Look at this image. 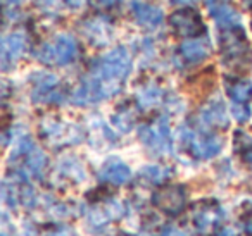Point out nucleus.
Here are the masks:
<instances>
[{
	"label": "nucleus",
	"instance_id": "nucleus-26",
	"mask_svg": "<svg viewBox=\"0 0 252 236\" xmlns=\"http://www.w3.org/2000/svg\"><path fill=\"white\" fill-rule=\"evenodd\" d=\"M244 2H245V4L249 5V7H252V0H244Z\"/></svg>",
	"mask_w": 252,
	"mask_h": 236
},
{
	"label": "nucleus",
	"instance_id": "nucleus-16",
	"mask_svg": "<svg viewBox=\"0 0 252 236\" xmlns=\"http://www.w3.org/2000/svg\"><path fill=\"white\" fill-rule=\"evenodd\" d=\"M57 85V78L52 74H40V78L35 83V90H33V98L35 102L45 100L47 97L54 93V88Z\"/></svg>",
	"mask_w": 252,
	"mask_h": 236
},
{
	"label": "nucleus",
	"instance_id": "nucleus-13",
	"mask_svg": "<svg viewBox=\"0 0 252 236\" xmlns=\"http://www.w3.org/2000/svg\"><path fill=\"white\" fill-rule=\"evenodd\" d=\"M211 54L209 42H207L206 36L195 40H189V42L182 43L180 45V56L185 62L189 64H199L204 59H207Z\"/></svg>",
	"mask_w": 252,
	"mask_h": 236
},
{
	"label": "nucleus",
	"instance_id": "nucleus-18",
	"mask_svg": "<svg viewBox=\"0 0 252 236\" xmlns=\"http://www.w3.org/2000/svg\"><path fill=\"white\" fill-rule=\"evenodd\" d=\"M112 122H114L119 129H123V131H128L135 122V112L131 111L130 105H126L125 109L116 112L114 118H112Z\"/></svg>",
	"mask_w": 252,
	"mask_h": 236
},
{
	"label": "nucleus",
	"instance_id": "nucleus-4",
	"mask_svg": "<svg viewBox=\"0 0 252 236\" xmlns=\"http://www.w3.org/2000/svg\"><path fill=\"white\" fill-rule=\"evenodd\" d=\"M169 26L175 30L176 35L183 36V38H202L207 33V28L200 18L199 11L192 7L178 9L173 12L169 16Z\"/></svg>",
	"mask_w": 252,
	"mask_h": 236
},
{
	"label": "nucleus",
	"instance_id": "nucleus-9",
	"mask_svg": "<svg viewBox=\"0 0 252 236\" xmlns=\"http://www.w3.org/2000/svg\"><path fill=\"white\" fill-rule=\"evenodd\" d=\"M197 122H199V129H226L230 121H228L226 109L221 100H211L200 109L199 116H197Z\"/></svg>",
	"mask_w": 252,
	"mask_h": 236
},
{
	"label": "nucleus",
	"instance_id": "nucleus-11",
	"mask_svg": "<svg viewBox=\"0 0 252 236\" xmlns=\"http://www.w3.org/2000/svg\"><path fill=\"white\" fill-rule=\"evenodd\" d=\"M26 40L23 35H9L2 40V49H0V60H2V69L9 71L16 66L19 57L25 52Z\"/></svg>",
	"mask_w": 252,
	"mask_h": 236
},
{
	"label": "nucleus",
	"instance_id": "nucleus-15",
	"mask_svg": "<svg viewBox=\"0 0 252 236\" xmlns=\"http://www.w3.org/2000/svg\"><path fill=\"white\" fill-rule=\"evenodd\" d=\"M226 93L233 104H247L252 97V85L245 78H226Z\"/></svg>",
	"mask_w": 252,
	"mask_h": 236
},
{
	"label": "nucleus",
	"instance_id": "nucleus-10",
	"mask_svg": "<svg viewBox=\"0 0 252 236\" xmlns=\"http://www.w3.org/2000/svg\"><path fill=\"white\" fill-rule=\"evenodd\" d=\"M207 9L221 30L240 26V14L231 0H207Z\"/></svg>",
	"mask_w": 252,
	"mask_h": 236
},
{
	"label": "nucleus",
	"instance_id": "nucleus-27",
	"mask_svg": "<svg viewBox=\"0 0 252 236\" xmlns=\"http://www.w3.org/2000/svg\"><path fill=\"white\" fill-rule=\"evenodd\" d=\"M171 236H187V235H183V233H173Z\"/></svg>",
	"mask_w": 252,
	"mask_h": 236
},
{
	"label": "nucleus",
	"instance_id": "nucleus-1",
	"mask_svg": "<svg viewBox=\"0 0 252 236\" xmlns=\"http://www.w3.org/2000/svg\"><path fill=\"white\" fill-rule=\"evenodd\" d=\"M130 71L131 59L126 49L118 47L111 50L94 64L90 74L81 81L80 88L74 91V102L80 105H88L112 97L123 88Z\"/></svg>",
	"mask_w": 252,
	"mask_h": 236
},
{
	"label": "nucleus",
	"instance_id": "nucleus-8",
	"mask_svg": "<svg viewBox=\"0 0 252 236\" xmlns=\"http://www.w3.org/2000/svg\"><path fill=\"white\" fill-rule=\"evenodd\" d=\"M152 200H154L156 207L164 214L178 215L187 205V191L180 184H168V186L156 191Z\"/></svg>",
	"mask_w": 252,
	"mask_h": 236
},
{
	"label": "nucleus",
	"instance_id": "nucleus-3",
	"mask_svg": "<svg viewBox=\"0 0 252 236\" xmlns=\"http://www.w3.org/2000/svg\"><path fill=\"white\" fill-rule=\"evenodd\" d=\"M182 142L197 159H211V157L218 155L223 148V138L211 131H204V129L183 128Z\"/></svg>",
	"mask_w": 252,
	"mask_h": 236
},
{
	"label": "nucleus",
	"instance_id": "nucleus-12",
	"mask_svg": "<svg viewBox=\"0 0 252 236\" xmlns=\"http://www.w3.org/2000/svg\"><path fill=\"white\" fill-rule=\"evenodd\" d=\"M131 14H133L135 21L138 25L149 30L158 28L162 23V19H164V14H162L161 9L158 5L147 4V2H133L131 4Z\"/></svg>",
	"mask_w": 252,
	"mask_h": 236
},
{
	"label": "nucleus",
	"instance_id": "nucleus-19",
	"mask_svg": "<svg viewBox=\"0 0 252 236\" xmlns=\"http://www.w3.org/2000/svg\"><path fill=\"white\" fill-rule=\"evenodd\" d=\"M85 31H87L88 38L94 40V42L97 40V36L95 35H102L105 42H107V25H105V21H102V19L87 21V25H85Z\"/></svg>",
	"mask_w": 252,
	"mask_h": 236
},
{
	"label": "nucleus",
	"instance_id": "nucleus-25",
	"mask_svg": "<svg viewBox=\"0 0 252 236\" xmlns=\"http://www.w3.org/2000/svg\"><path fill=\"white\" fill-rule=\"evenodd\" d=\"M61 0H36V4H43V5H56Z\"/></svg>",
	"mask_w": 252,
	"mask_h": 236
},
{
	"label": "nucleus",
	"instance_id": "nucleus-22",
	"mask_svg": "<svg viewBox=\"0 0 252 236\" xmlns=\"http://www.w3.org/2000/svg\"><path fill=\"white\" fill-rule=\"evenodd\" d=\"M231 112H233L235 119H237L238 122H245L251 118V109H249L247 104H233Z\"/></svg>",
	"mask_w": 252,
	"mask_h": 236
},
{
	"label": "nucleus",
	"instance_id": "nucleus-17",
	"mask_svg": "<svg viewBox=\"0 0 252 236\" xmlns=\"http://www.w3.org/2000/svg\"><path fill=\"white\" fill-rule=\"evenodd\" d=\"M233 140H235V148H237V152H240L244 162L252 166V138L249 135H245L244 131H237Z\"/></svg>",
	"mask_w": 252,
	"mask_h": 236
},
{
	"label": "nucleus",
	"instance_id": "nucleus-2",
	"mask_svg": "<svg viewBox=\"0 0 252 236\" xmlns=\"http://www.w3.org/2000/svg\"><path fill=\"white\" fill-rule=\"evenodd\" d=\"M78 56V45L74 42L73 36L69 35H59L52 40L47 42L40 47L36 52L38 60L49 66H66V64L73 62Z\"/></svg>",
	"mask_w": 252,
	"mask_h": 236
},
{
	"label": "nucleus",
	"instance_id": "nucleus-24",
	"mask_svg": "<svg viewBox=\"0 0 252 236\" xmlns=\"http://www.w3.org/2000/svg\"><path fill=\"white\" fill-rule=\"evenodd\" d=\"M175 5H190V4H195V0H171Z\"/></svg>",
	"mask_w": 252,
	"mask_h": 236
},
{
	"label": "nucleus",
	"instance_id": "nucleus-5",
	"mask_svg": "<svg viewBox=\"0 0 252 236\" xmlns=\"http://www.w3.org/2000/svg\"><path fill=\"white\" fill-rule=\"evenodd\" d=\"M138 136L145 147L158 153L171 152V138H169V128L166 118H158L149 124L140 126Z\"/></svg>",
	"mask_w": 252,
	"mask_h": 236
},
{
	"label": "nucleus",
	"instance_id": "nucleus-6",
	"mask_svg": "<svg viewBox=\"0 0 252 236\" xmlns=\"http://www.w3.org/2000/svg\"><path fill=\"white\" fill-rule=\"evenodd\" d=\"M220 47H221V50H223L224 60H226L228 64H235V62H238V60H242L249 49L245 31L240 26L221 30Z\"/></svg>",
	"mask_w": 252,
	"mask_h": 236
},
{
	"label": "nucleus",
	"instance_id": "nucleus-14",
	"mask_svg": "<svg viewBox=\"0 0 252 236\" xmlns=\"http://www.w3.org/2000/svg\"><path fill=\"white\" fill-rule=\"evenodd\" d=\"M98 177L105 183L111 184H123L131 177L130 167L126 166L125 162H121L119 159H111L102 166Z\"/></svg>",
	"mask_w": 252,
	"mask_h": 236
},
{
	"label": "nucleus",
	"instance_id": "nucleus-21",
	"mask_svg": "<svg viewBox=\"0 0 252 236\" xmlns=\"http://www.w3.org/2000/svg\"><path fill=\"white\" fill-rule=\"evenodd\" d=\"M159 95H161V91H159L158 88H152V87L145 88V90L140 93V104H144V105L156 104L158 98H159Z\"/></svg>",
	"mask_w": 252,
	"mask_h": 236
},
{
	"label": "nucleus",
	"instance_id": "nucleus-20",
	"mask_svg": "<svg viewBox=\"0 0 252 236\" xmlns=\"http://www.w3.org/2000/svg\"><path fill=\"white\" fill-rule=\"evenodd\" d=\"M142 176L145 177V179L149 181V183H154V184H161L162 181L168 179L169 173L164 169V167H145L144 173H142Z\"/></svg>",
	"mask_w": 252,
	"mask_h": 236
},
{
	"label": "nucleus",
	"instance_id": "nucleus-7",
	"mask_svg": "<svg viewBox=\"0 0 252 236\" xmlns=\"http://www.w3.org/2000/svg\"><path fill=\"white\" fill-rule=\"evenodd\" d=\"M223 219L224 212L216 202H202L192 214V222L195 226L197 233L204 236H209L214 231H218Z\"/></svg>",
	"mask_w": 252,
	"mask_h": 236
},
{
	"label": "nucleus",
	"instance_id": "nucleus-23",
	"mask_svg": "<svg viewBox=\"0 0 252 236\" xmlns=\"http://www.w3.org/2000/svg\"><path fill=\"white\" fill-rule=\"evenodd\" d=\"M244 231L247 236H252V217H249L244 221Z\"/></svg>",
	"mask_w": 252,
	"mask_h": 236
}]
</instances>
